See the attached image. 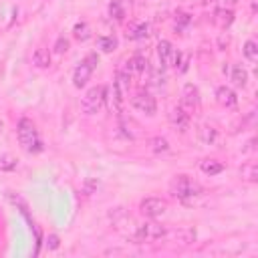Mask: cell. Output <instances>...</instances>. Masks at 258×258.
Returning a JSON list of instances; mask_svg holds the SVG:
<instances>
[{
	"instance_id": "ba28073f",
	"label": "cell",
	"mask_w": 258,
	"mask_h": 258,
	"mask_svg": "<svg viewBox=\"0 0 258 258\" xmlns=\"http://www.w3.org/2000/svg\"><path fill=\"white\" fill-rule=\"evenodd\" d=\"M91 73H93V67H91L87 60H83V62L75 69V73H73V85H75L77 89H83V87L89 83Z\"/></svg>"
},
{
	"instance_id": "e0dca14e",
	"label": "cell",
	"mask_w": 258,
	"mask_h": 258,
	"mask_svg": "<svg viewBox=\"0 0 258 258\" xmlns=\"http://www.w3.org/2000/svg\"><path fill=\"white\" fill-rule=\"evenodd\" d=\"M232 81H234L236 87H246V85H248V71H246L244 67L236 64V67L232 69Z\"/></svg>"
},
{
	"instance_id": "3957f363",
	"label": "cell",
	"mask_w": 258,
	"mask_h": 258,
	"mask_svg": "<svg viewBox=\"0 0 258 258\" xmlns=\"http://www.w3.org/2000/svg\"><path fill=\"white\" fill-rule=\"evenodd\" d=\"M105 93H107V87H103V85L91 87V89L83 95V99H81V111H83L85 115H95V113H99L101 107H103V103H105Z\"/></svg>"
},
{
	"instance_id": "7a4b0ae2",
	"label": "cell",
	"mask_w": 258,
	"mask_h": 258,
	"mask_svg": "<svg viewBox=\"0 0 258 258\" xmlns=\"http://www.w3.org/2000/svg\"><path fill=\"white\" fill-rule=\"evenodd\" d=\"M169 191H171L173 198H177V200H181V202H187V200L200 196V194H202V187H200L189 175L179 173V175H175V177L171 179Z\"/></svg>"
},
{
	"instance_id": "277c9868",
	"label": "cell",
	"mask_w": 258,
	"mask_h": 258,
	"mask_svg": "<svg viewBox=\"0 0 258 258\" xmlns=\"http://www.w3.org/2000/svg\"><path fill=\"white\" fill-rule=\"evenodd\" d=\"M165 236H167V230L161 224H157V222H143V224L137 226V230L133 234V240L137 244H141V242H155V240H161Z\"/></svg>"
},
{
	"instance_id": "8fae6325",
	"label": "cell",
	"mask_w": 258,
	"mask_h": 258,
	"mask_svg": "<svg viewBox=\"0 0 258 258\" xmlns=\"http://www.w3.org/2000/svg\"><path fill=\"white\" fill-rule=\"evenodd\" d=\"M173 242L179 244V246H189L194 240H196V230L194 228H179L171 234Z\"/></svg>"
},
{
	"instance_id": "cb8c5ba5",
	"label": "cell",
	"mask_w": 258,
	"mask_h": 258,
	"mask_svg": "<svg viewBox=\"0 0 258 258\" xmlns=\"http://www.w3.org/2000/svg\"><path fill=\"white\" fill-rule=\"evenodd\" d=\"M147 69V60L143 58V56H133L131 60H129V71H135V73H143Z\"/></svg>"
},
{
	"instance_id": "f546056e",
	"label": "cell",
	"mask_w": 258,
	"mask_h": 258,
	"mask_svg": "<svg viewBox=\"0 0 258 258\" xmlns=\"http://www.w3.org/2000/svg\"><path fill=\"white\" fill-rule=\"evenodd\" d=\"M0 131H2V121H0Z\"/></svg>"
},
{
	"instance_id": "7c38bea8",
	"label": "cell",
	"mask_w": 258,
	"mask_h": 258,
	"mask_svg": "<svg viewBox=\"0 0 258 258\" xmlns=\"http://www.w3.org/2000/svg\"><path fill=\"white\" fill-rule=\"evenodd\" d=\"M147 34H149V24L147 22H135L127 30V38L129 40H139V38H145Z\"/></svg>"
},
{
	"instance_id": "9a60e30c",
	"label": "cell",
	"mask_w": 258,
	"mask_h": 258,
	"mask_svg": "<svg viewBox=\"0 0 258 258\" xmlns=\"http://www.w3.org/2000/svg\"><path fill=\"white\" fill-rule=\"evenodd\" d=\"M171 52H173V46H171L169 40H159V42H157V56H159V62H161L163 67L169 64Z\"/></svg>"
},
{
	"instance_id": "d6986e66",
	"label": "cell",
	"mask_w": 258,
	"mask_h": 258,
	"mask_svg": "<svg viewBox=\"0 0 258 258\" xmlns=\"http://www.w3.org/2000/svg\"><path fill=\"white\" fill-rule=\"evenodd\" d=\"M242 179H246V181H256L258 179V165L256 163H246V165H242Z\"/></svg>"
},
{
	"instance_id": "ac0fdd59",
	"label": "cell",
	"mask_w": 258,
	"mask_h": 258,
	"mask_svg": "<svg viewBox=\"0 0 258 258\" xmlns=\"http://www.w3.org/2000/svg\"><path fill=\"white\" fill-rule=\"evenodd\" d=\"M242 52H244V56H246L250 62H256V60H258V44H256L254 40H246Z\"/></svg>"
},
{
	"instance_id": "484cf974",
	"label": "cell",
	"mask_w": 258,
	"mask_h": 258,
	"mask_svg": "<svg viewBox=\"0 0 258 258\" xmlns=\"http://www.w3.org/2000/svg\"><path fill=\"white\" fill-rule=\"evenodd\" d=\"M75 36L79 38V40H85L89 34H87V24L85 22H79L77 26H75Z\"/></svg>"
},
{
	"instance_id": "5b68a950",
	"label": "cell",
	"mask_w": 258,
	"mask_h": 258,
	"mask_svg": "<svg viewBox=\"0 0 258 258\" xmlns=\"http://www.w3.org/2000/svg\"><path fill=\"white\" fill-rule=\"evenodd\" d=\"M139 210L143 216L147 218H159L167 212V202L163 198H155V196H149V198H143L139 202Z\"/></svg>"
},
{
	"instance_id": "d4e9b609",
	"label": "cell",
	"mask_w": 258,
	"mask_h": 258,
	"mask_svg": "<svg viewBox=\"0 0 258 258\" xmlns=\"http://www.w3.org/2000/svg\"><path fill=\"white\" fill-rule=\"evenodd\" d=\"M16 169V159L12 155H0V171H12Z\"/></svg>"
},
{
	"instance_id": "83f0119b",
	"label": "cell",
	"mask_w": 258,
	"mask_h": 258,
	"mask_svg": "<svg viewBox=\"0 0 258 258\" xmlns=\"http://www.w3.org/2000/svg\"><path fill=\"white\" fill-rule=\"evenodd\" d=\"M54 50H56L58 54L67 52V50H69V40H67V38H58V40H56V46H54Z\"/></svg>"
},
{
	"instance_id": "7402d4cb",
	"label": "cell",
	"mask_w": 258,
	"mask_h": 258,
	"mask_svg": "<svg viewBox=\"0 0 258 258\" xmlns=\"http://www.w3.org/2000/svg\"><path fill=\"white\" fill-rule=\"evenodd\" d=\"M97 44H99V48H101L103 52H113V50L117 48V38H115V36H101V38L97 40Z\"/></svg>"
},
{
	"instance_id": "52a82bcc",
	"label": "cell",
	"mask_w": 258,
	"mask_h": 258,
	"mask_svg": "<svg viewBox=\"0 0 258 258\" xmlns=\"http://www.w3.org/2000/svg\"><path fill=\"white\" fill-rule=\"evenodd\" d=\"M200 107V93H198V87L187 83L183 87V95H181V109L185 113H194L196 109Z\"/></svg>"
},
{
	"instance_id": "9c48e42d",
	"label": "cell",
	"mask_w": 258,
	"mask_h": 258,
	"mask_svg": "<svg viewBox=\"0 0 258 258\" xmlns=\"http://www.w3.org/2000/svg\"><path fill=\"white\" fill-rule=\"evenodd\" d=\"M216 101H218L222 107H226V109H232V107H236V103H238V97H236V93H234L230 87L222 85V87H218V89H216Z\"/></svg>"
},
{
	"instance_id": "30bf717a",
	"label": "cell",
	"mask_w": 258,
	"mask_h": 258,
	"mask_svg": "<svg viewBox=\"0 0 258 258\" xmlns=\"http://www.w3.org/2000/svg\"><path fill=\"white\" fill-rule=\"evenodd\" d=\"M169 123L177 129V131H185L189 127V113H185L181 107H173L169 111Z\"/></svg>"
},
{
	"instance_id": "603a6c76",
	"label": "cell",
	"mask_w": 258,
	"mask_h": 258,
	"mask_svg": "<svg viewBox=\"0 0 258 258\" xmlns=\"http://www.w3.org/2000/svg\"><path fill=\"white\" fill-rule=\"evenodd\" d=\"M149 145H151V149H153L155 153H161V151H167V149H169V143H167V139H165V137H161V135L153 137V139L149 141Z\"/></svg>"
},
{
	"instance_id": "ffe728a7",
	"label": "cell",
	"mask_w": 258,
	"mask_h": 258,
	"mask_svg": "<svg viewBox=\"0 0 258 258\" xmlns=\"http://www.w3.org/2000/svg\"><path fill=\"white\" fill-rule=\"evenodd\" d=\"M109 14L115 18V20H123L125 18V8H123V0H111L109 4Z\"/></svg>"
},
{
	"instance_id": "f1b7e54d",
	"label": "cell",
	"mask_w": 258,
	"mask_h": 258,
	"mask_svg": "<svg viewBox=\"0 0 258 258\" xmlns=\"http://www.w3.org/2000/svg\"><path fill=\"white\" fill-rule=\"evenodd\" d=\"M238 0H224V4H236Z\"/></svg>"
},
{
	"instance_id": "4316f807",
	"label": "cell",
	"mask_w": 258,
	"mask_h": 258,
	"mask_svg": "<svg viewBox=\"0 0 258 258\" xmlns=\"http://www.w3.org/2000/svg\"><path fill=\"white\" fill-rule=\"evenodd\" d=\"M58 246H60L58 236H56V234H50V236L46 238V248H48V250H56Z\"/></svg>"
},
{
	"instance_id": "44dd1931",
	"label": "cell",
	"mask_w": 258,
	"mask_h": 258,
	"mask_svg": "<svg viewBox=\"0 0 258 258\" xmlns=\"http://www.w3.org/2000/svg\"><path fill=\"white\" fill-rule=\"evenodd\" d=\"M232 20H234V12H232V10H218V14H216V22H218L220 28L230 26Z\"/></svg>"
},
{
	"instance_id": "4fadbf2b",
	"label": "cell",
	"mask_w": 258,
	"mask_h": 258,
	"mask_svg": "<svg viewBox=\"0 0 258 258\" xmlns=\"http://www.w3.org/2000/svg\"><path fill=\"white\" fill-rule=\"evenodd\" d=\"M200 171L212 177V175L222 173V171H224V165H222L218 159H204V161H200Z\"/></svg>"
},
{
	"instance_id": "5bb4252c",
	"label": "cell",
	"mask_w": 258,
	"mask_h": 258,
	"mask_svg": "<svg viewBox=\"0 0 258 258\" xmlns=\"http://www.w3.org/2000/svg\"><path fill=\"white\" fill-rule=\"evenodd\" d=\"M198 135H200V141L206 143V145H212L218 141V129L212 127V125H202L198 129Z\"/></svg>"
},
{
	"instance_id": "2e32d148",
	"label": "cell",
	"mask_w": 258,
	"mask_h": 258,
	"mask_svg": "<svg viewBox=\"0 0 258 258\" xmlns=\"http://www.w3.org/2000/svg\"><path fill=\"white\" fill-rule=\"evenodd\" d=\"M32 62H34V67H38V69H46V67H50V52L46 50V48H36L34 50V54H32Z\"/></svg>"
},
{
	"instance_id": "6da1fadb",
	"label": "cell",
	"mask_w": 258,
	"mask_h": 258,
	"mask_svg": "<svg viewBox=\"0 0 258 258\" xmlns=\"http://www.w3.org/2000/svg\"><path fill=\"white\" fill-rule=\"evenodd\" d=\"M16 135H18L20 147H22L26 153H38V151H42V141H40V137H38L36 125H34L30 119L22 117V119L18 121V125H16Z\"/></svg>"
},
{
	"instance_id": "8992f818",
	"label": "cell",
	"mask_w": 258,
	"mask_h": 258,
	"mask_svg": "<svg viewBox=\"0 0 258 258\" xmlns=\"http://www.w3.org/2000/svg\"><path fill=\"white\" fill-rule=\"evenodd\" d=\"M131 107L143 115H155L157 111V103H155V97H151L147 91H139L131 97Z\"/></svg>"
}]
</instances>
